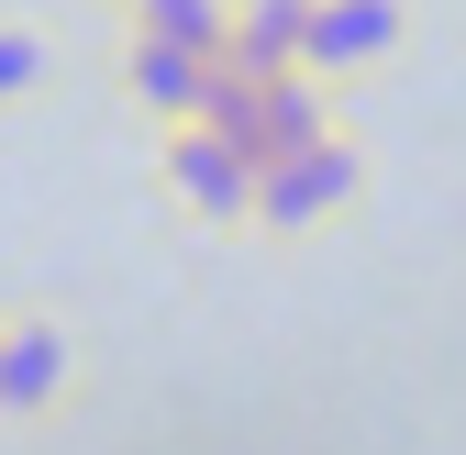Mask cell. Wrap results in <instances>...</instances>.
<instances>
[{
	"mask_svg": "<svg viewBox=\"0 0 466 455\" xmlns=\"http://www.w3.org/2000/svg\"><path fill=\"white\" fill-rule=\"evenodd\" d=\"M367 211V145L356 123H333L289 156H256V200H245V234L267 245H311V234H344V222Z\"/></svg>",
	"mask_w": 466,
	"mask_h": 455,
	"instance_id": "cell-1",
	"label": "cell"
},
{
	"mask_svg": "<svg viewBox=\"0 0 466 455\" xmlns=\"http://www.w3.org/2000/svg\"><path fill=\"white\" fill-rule=\"evenodd\" d=\"M89 400V333L67 311H0V422L45 433Z\"/></svg>",
	"mask_w": 466,
	"mask_h": 455,
	"instance_id": "cell-2",
	"label": "cell"
},
{
	"mask_svg": "<svg viewBox=\"0 0 466 455\" xmlns=\"http://www.w3.org/2000/svg\"><path fill=\"white\" fill-rule=\"evenodd\" d=\"M156 200L189 222V234H245V200H256V156L211 134V123H167L156 134Z\"/></svg>",
	"mask_w": 466,
	"mask_h": 455,
	"instance_id": "cell-3",
	"label": "cell"
},
{
	"mask_svg": "<svg viewBox=\"0 0 466 455\" xmlns=\"http://www.w3.org/2000/svg\"><path fill=\"white\" fill-rule=\"evenodd\" d=\"M400 45H411V0H311V23H300V67L344 100L356 78L400 67Z\"/></svg>",
	"mask_w": 466,
	"mask_h": 455,
	"instance_id": "cell-4",
	"label": "cell"
},
{
	"mask_svg": "<svg viewBox=\"0 0 466 455\" xmlns=\"http://www.w3.org/2000/svg\"><path fill=\"white\" fill-rule=\"evenodd\" d=\"M211 78H222V56H200V45H167V34H123L111 45V89H123V111H145V134L200 123Z\"/></svg>",
	"mask_w": 466,
	"mask_h": 455,
	"instance_id": "cell-5",
	"label": "cell"
},
{
	"mask_svg": "<svg viewBox=\"0 0 466 455\" xmlns=\"http://www.w3.org/2000/svg\"><path fill=\"white\" fill-rule=\"evenodd\" d=\"M300 23H311V0H233V23H222V67H233V78H278V67H300Z\"/></svg>",
	"mask_w": 466,
	"mask_h": 455,
	"instance_id": "cell-6",
	"label": "cell"
},
{
	"mask_svg": "<svg viewBox=\"0 0 466 455\" xmlns=\"http://www.w3.org/2000/svg\"><path fill=\"white\" fill-rule=\"evenodd\" d=\"M111 12H123V34H167V45H200V56H222L233 0H111Z\"/></svg>",
	"mask_w": 466,
	"mask_h": 455,
	"instance_id": "cell-7",
	"label": "cell"
},
{
	"mask_svg": "<svg viewBox=\"0 0 466 455\" xmlns=\"http://www.w3.org/2000/svg\"><path fill=\"white\" fill-rule=\"evenodd\" d=\"M45 78H56V45H45V23L0 12V123H12V111H34V100H45Z\"/></svg>",
	"mask_w": 466,
	"mask_h": 455,
	"instance_id": "cell-8",
	"label": "cell"
}]
</instances>
